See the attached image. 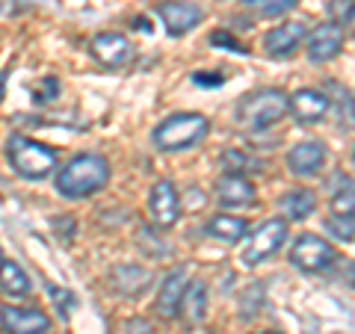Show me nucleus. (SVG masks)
Here are the masks:
<instances>
[{"mask_svg": "<svg viewBox=\"0 0 355 334\" xmlns=\"http://www.w3.org/2000/svg\"><path fill=\"white\" fill-rule=\"evenodd\" d=\"M110 181V163L101 154H80L71 163H65V169L57 177V189L65 198H86L104 189Z\"/></svg>", "mask_w": 355, "mask_h": 334, "instance_id": "f257e3e1", "label": "nucleus"}, {"mask_svg": "<svg viewBox=\"0 0 355 334\" xmlns=\"http://www.w3.org/2000/svg\"><path fill=\"white\" fill-rule=\"evenodd\" d=\"M210 130V121L198 113H178L160 121L154 128V146L160 151H184L193 148L196 142H202Z\"/></svg>", "mask_w": 355, "mask_h": 334, "instance_id": "f03ea898", "label": "nucleus"}, {"mask_svg": "<svg viewBox=\"0 0 355 334\" xmlns=\"http://www.w3.org/2000/svg\"><path fill=\"white\" fill-rule=\"evenodd\" d=\"M9 163L27 181H44V177L57 169V154L36 139L12 137L9 139Z\"/></svg>", "mask_w": 355, "mask_h": 334, "instance_id": "7ed1b4c3", "label": "nucleus"}, {"mask_svg": "<svg viewBox=\"0 0 355 334\" xmlns=\"http://www.w3.org/2000/svg\"><path fill=\"white\" fill-rule=\"evenodd\" d=\"M287 113V95L279 89H261V92H252L240 101L237 107V118L246 125L249 130H266L272 128L275 121H282Z\"/></svg>", "mask_w": 355, "mask_h": 334, "instance_id": "20e7f679", "label": "nucleus"}, {"mask_svg": "<svg viewBox=\"0 0 355 334\" xmlns=\"http://www.w3.org/2000/svg\"><path fill=\"white\" fill-rule=\"evenodd\" d=\"M284 240H287V222L284 219L263 222L261 228L252 231L246 249H243V263H246V266L263 263L266 258H272V254L284 246Z\"/></svg>", "mask_w": 355, "mask_h": 334, "instance_id": "39448f33", "label": "nucleus"}, {"mask_svg": "<svg viewBox=\"0 0 355 334\" xmlns=\"http://www.w3.org/2000/svg\"><path fill=\"white\" fill-rule=\"evenodd\" d=\"M291 263L299 266L302 272H326L335 263V249L326 240H320L317 234H302L293 243L291 252Z\"/></svg>", "mask_w": 355, "mask_h": 334, "instance_id": "423d86ee", "label": "nucleus"}, {"mask_svg": "<svg viewBox=\"0 0 355 334\" xmlns=\"http://www.w3.org/2000/svg\"><path fill=\"white\" fill-rule=\"evenodd\" d=\"M0 328L6 334H48L51 319L39 308H0Z\"/></svg>", "mask_w": 355, "mask_h": 334, "instance_id": "0eeeda50", "label": "nucleus"}, {"mask_svg": "<svg viewBox=\"0 0 355 334\" xmlns=\"http://www.w3.org/2000/svg\"><path fill=\"white\" fill-rule=\"evenodd\" d=\"M148 210L151 219L157 222L160 228H172L178 216H181V198H178V189L172 181H157L148 193Z\"/></svg>", "mask_w": 355, "mask_h": 334, "instance_id": "6e6552de", "label": "nucleus"}, {"mask_svg": "<svg viewBox=\"0 0 355 334\" xmlns=\"http://www.w3.org/2000/svg\"><path fill=\"white\" fill-rule=\"evenodd\" d=\"M130 53L133 48L121 33H98L92 39V57L107 69H121L130 60Z\"/></svg>", "mask_w": 355, "mask_h": 334, "instance_id": "1a4fd4ad", "label": "nucleus"}, {"mask_svg": "<svg viewBox=\"0 0 355 334\" xmlns=\"http://www.w3.org/2000/svg\"><path fill=\"white\" fill-rule=\"evenodd\" d=\"M340 48H343V30L338 24H320L308 36V60L317 65L335 60Z\"/></svg>", "mask_w": 355, "mask_h": 334, "instance_id": "9d476101", "label": "nucleus"}, {"mask_svg": "<svg viewBox=\"0 0 355 334\" xmlns=\"http://www.w3.org/2000/svg\"><path fill=\"white\" fill-rule=\"evenodd\" d=\"M157 15L163 18V24L172 36H184V33H190L198 21H202V9L193 6V3L163 0V3H157Z\"/></svg>", "mask_w": 355, "mask_h": 334, "instance_id": "9b49d317", "label": "nucleus"}, {"mask_svg": "<svg viewBox=\"0 0 355 334\" xmlns=\"http://www.w3.org/2000/svg\"><path fill=\"white\" fill-rule=\"evenodd\" d=\"M287 109L296 116V121H305V125H314L329 113V98L317 89H299L296 95L287 98Z\"/></svg>", "mask_w": 355, "mask_h": 334, "instance_id": "f8f14e48", "label": "nucleus"}, {"mask_svg": "<svg viewBox=\"0 0 355 334\" xmlns=\"http://www.w3.org/2000/svg\"><path fill=\"white\" fill-rule=\"evenodd\" d=\"M302 39H305V24H299V21H287V24L272 27L270 33H266L263 48L270 51V57H291Z\"/></svg>", "mask_w": 355, "mask_h": 334, "instance_id": "ddd939ff", "label": "nucleus"}, {"mask_svg": "<svg viewBox=\"0 0 355 334\" xmlns=\"http://www.w3.org/2000/svg\"><path fill=\"white\" fill-rule=\"evenodd\" d=\"M216 198L225 207H240V204H249L254 198V184L249 181L246 175H234V172H225L216 181Z\"/></svg>", "mask_w": 355, "mask_h": 334, "instance_id": "4468645a", "label": "nucleus"}, {"mask_svg": "<svg viewBox=\"0 0 355 334\" xmlns=\"http://www.w3.org/2000/svg\"><path fill=\"white\" fill-rule=\"evenodd\" d=\"M326 163V146L323 142H299L296 148L287 154V166L296 175H317Z\"/></svg>", "mask_w": 355, "mask_h": 334, "instance_id": "2eb2a0df", "label": "nucleus"}, {"mask_svg": "<svg viewBox=\"0 0 355 334\" xmlns=\"http://www.w3.org/2000/svg\"><path fill=\"white\" fill-rule=\"evenodd\" d=\"M187 284H190V278H187L184 270H178V272H169L163 278V284H160V293H157V314L160 317H175L178 314V308H181V299H184V290H187Z\"/></svg>", "mask_w": 355, "mask_h": 334, "instance_id": "dca6fc26", "label": "nucleus"}, {"mask_svg": "<svg viewBox=\"0 0 355 334\" xmlns=\"http://www.w3.org/2000/svg\"><path fill=\"white\" fill-rule=\"evenodd\" d=\"M205 308H207V287L205 281H190L184 290V299H181V308H178V314H181L190 326L205 319Z\"/></svg>", "mask_w": 355, "mask_h": 334, "instance_id": "f3484780", "label": "nucleus"}, {"mask_svg": "<svg viewBox=\"0 0 355 334\" xmlns=\"http://www.w3.org/2000/svg\"><path fill=\"white\" fill-rule=\"evenodd\" d=\"M246 222H243L240 216H228V213H219L207 222V234L214 240H222V243H240L243 237H246Z\"/></svg>", "mask_w": 355, "mask_h": 334, "instance_id": "a211bd4d", "label": "nucleus"}, {"mask_svg": "<svg viewBox=\"0 0 355 334\" xmlns=\"http://www.w3.org/2000/svg\"><path fill=\"white\" fill-rule=\"evenodd\" d=\"M0 290H3L6 296H12V299H21V296L30 293V278L15 261L0 263Z\"/></svg>", "mask_w": 355, "mask_h": 334, "instance_id": "6ab92c4d", "label": "nucleus"}, {"mask_svg": "<svg viewBox=\"0 0 355 334\" xmlns=\"http://www.w3.org/2000/svg\"><path fill=\"white\" fill-rule=\"evenodd\" d=\"M282 207H284V213L287 219H308L311 213H314V207H317V198L311 189L305 186H299V189H291L284 198H282Z\"/></svg>", "mask_w": 355, "mask_h": 334, "instance_id": "aec40b11", "label": "nucleus"}, {"mask_svg": "<svg viewBox=\"0 0 355 334\" xmlns=\"http://www.w3.org/2000/svg\"><path fill=\"white\" fill-rule=\"evenodd\" d=\"M331 210H335V216L355 219V181H343V186L331 195Z\"/></svg>", "mask_w": 355, "mask_h": 334, "instance_id": "412c9836", "label": "nucleus"}, {"mask_svg": "<svg viewBox=\"0 0 355 334\" xmlns=\"http://www.w3.org/2000/svg\"><path fill=\"white\" fill-rule=\"evenodd\" d=\"M243 3L252 6V9H258V12L266 15V18H275V15L291 12V9L296 6V0H243Z\"/></svg>", "mask_w": 355, "mask_h": 334, "instance_id": "4be33fe9", "label": "nucleus"}, {"mask_svg": "<svg viewBox=\"0 0 355 334\" xmlns=\"http://www.w3.org/2000/svg\"><path fill=\"white\" fill-rule=\"evenodd\" d=\"M326 231L335 240H349V237H355V222L349 216H329L326 219Z\"/></svg>", "mask_w": 355, "mask_h": 334, "instance_id": "5701e85b", "label": "nucleus"}, {"mask_svg": "<svg viewBox=\"0 0 355 334\" xmlns=\"http://www.w3.org/2000/svg\"><path fill=\"white\" fill-rule=\"evenodd\" d=\"M222 163H225V166H228V169L234 172V175H243V172L249 169V166H261V163L254 160V157H246V154H237V151H228L225 157H222Z\"/></svg>", "mask_w": 355, "mask_h": 334, "instance_id": "b1692460", "label": "nucleus"}, {"mask_svg": "<svg viewBox=\"0 0 355 334\" xmlns=\"http://www.w3.org/2000/svg\"><path fill=\"white\" fill-rule=\"evenodd\" d=\"M48 293H51V299H53V302H57V308L62 310V314H69L71 305H74L71 293L65 290V287H57V284H48Z\"/></svg>", "mask_w": 355, "mask_h": 334, "instance_id": "393cba45", "label": "nucleus"}, {"mask_svg": "<svg viewBox=\"0 0 355 334\" xmlns=\"http://www.w3.org/2000/svg\"><path fill=\"white\" fill-rule=\"evenodd\" d=\"M60 92V83L57 80H53V77H44V80L39 83V89H33V95H36V101H51V98L53 95H57Z\"/></svg>", "mask_w": 355, "mask_h": 334, "instance_id": "a878e982", "label": "nucleus"}, {"mask_svg": "<svg viewBox=\"0 0 355 334\" xmlns=\"http://www.w3.org/2000/svg\"><path fill=\"white\" fill-rule=\"evenodd\" d=\"M329 9H331V15H335L340 24H343V21L349 18V12L355 9V3H349V0H331V6H329Z\"/></svg>", "mask_w": 355, "mask_h": 334, "instance_id": "bb28decb", "label": "nucleus"}, {"mask_svg": "<svg viewBox=\"0 0 355 334\" xmlns=\"http://www.w3.org/2000/svg\"><path fill=\"white\" fill-rule=\"evenodd\" d=\"M210 42H214V44H228V48H234L237 53H246V51H243V44L234 42V36H231V33H214V36H210Z\"/></svg>", "mask_w": 355, "mask_h": 334, "instance_id": "cd10ccee", "label": "nucleus"}, {"mask_svg": "<svg viewBox=\"0 0 355 334\" xmlns=\"http://www.w3.org/2000/svg\"><path fill=\"white\" fill-rule=\"evenodd\" d=\"M193 80H196L198 86H219L222 80H225V77H210V71H205V74H202V71H198V74L193 77Z\"/></svg>", "mask_w": 355, "mask_h": 334, "instance_id": "c85d7f7f", "label": "nucleus"}, {"mask_svg": "<svg viewBox=\"0 0 355 334\" xmlns=\"http://www.w3.org/2000/svg\"><path fill=\"white\" fill-rule=\"evenodd\" d=\"M343 24H347V27H349V33H355V9H352V12H349V18H347V21H343Z\"/></svg>", "mask_w": 355, "mask_h": 334, "instance_id": "c756f323", "label": "nucleus"}, {"mask_svg": "<svg viewBox=\"0 0 355 334\" xmlns=\"http://www.w3.org/2000/svg\"><path fill=\"white\" fill-rule=\"evenodd\" d=\"M349 278H352V284H355V263H349Z\"/></svg>", "mask_w": 355, "mask_h": 334, "instance_id": "7c9ffc66", "label": "nucleus"}, {"mask_svg": "<svg viewBox=\"0 0 355 334\" xmlns=\"http://www.w3.org/2000/svg\"><path fill=\"white\" fill-rule=\"evenodd\" d=\"M261 334H279V331H261Z\"/></svg>", "mask_w": 355, "mask_h": 334, "instance_id": "2f4dec72", "label": "nucleus"}, {"mask_svg": "<svg viewBox=\"0 0 355 334\" xmlns=\"http://www.w3.org/2000/svg\"><path fill=\"white\" fill-rule=\"evenodd\" d=\"M0 263H3V254H0Z\"/></svg>", "mask_w": 355, "mask_h": 334, "instance_id": "473e14b6", "label": "nucleus"}, {"mask_svg": "<svg viewBox=\"0 0 355 334\" xmlns=\"http://www.w3.org/2000/svg\"><path fill=\"white\" fill-rule=\"evenodd\" d=\"M352 160H355V151H352Z\"/></svg>", "mask_w": 355, "mask_h": 334, "instance_id": "72a5a7b5", "label": "nucleus"}]
</instances>
